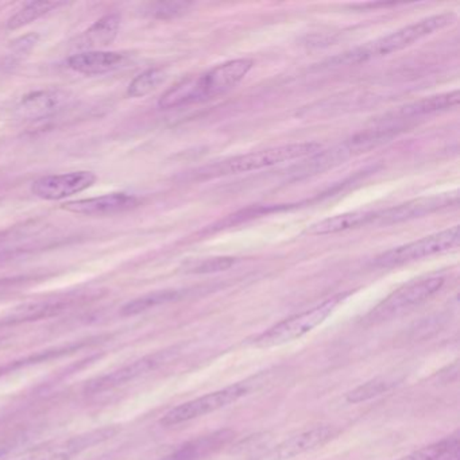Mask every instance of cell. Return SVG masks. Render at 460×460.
<instances>
[{"instance_id": "cell-17", "label": "cell", "mask_w": 460, "mask_h": 460, "mask_svg": "<svg viewBox=\"0 0 460 460\" xmlns=\"http://www.w3.org/2000/svg\"><path fill=\"white\" fill-rule=\"evenodd\" d=\"M376 212L354 211L347 214L336 215L320 220L314 225L309 226L306 233L309 235H330V234L343 233V231L354 230L376 222Z\"/></svg>"}, {"instance_id": "cell-12", "label": "cell", "mask_w": 460, "mask_h": 460, "mask_svg": "<svg viewBox=\"0 0 460 460\" xmlns=\"http://www.w3.org/2000/svg\"><path fill=\"white\" fill-rule=\"evenodd\" d=\"M452 203H457V196L451 195L432 196V198H421L417 200L408 201L405 204L393 207L386 211L376 212V225H395V223L406 222V220L422 217L432 212L447 208Z\"/></svg>"}, {"instance_id": "cell-24", "label": "cell", "mask_w": 460, "mask_h": 460, "mask_svg": "<svg viewBox=\"0 0 460 460\" xmlns=\"http://www.w3.org/2000/svg\"><path fill=\"white\" fill-rule=\"evenodd\" d=\"M40 36L37 33L28 34V36L21 37L17 41L10 45L6 56H4V66H17L21 61L25 60L26 56L31 52L39 44Z\"/></svg>"}, {"instance_id": "cell-26", "label": "cell", "mask_w": 460, "mask_h": 460, "mask_svg": "<svg viewBox=\"0 0 460 460\" xmlns=\"http://www.w3.org/2000/svg\"><path fill=\"white\" fill-rule=\"evenodd\" d=\"M235 263V258L231 257H215L201 260L200 262L193 263L190 268V273L209 274L219 273V271L228 270Z\"/></svg>"}, {"instance_id": "cell-15", "label": "cell", "mask_w": 460, "mask_h": 460, "mask_svg": "<svg viewBox=\"0 0 460 460\" xmlns=\"http://www.w3.org/2000/svg\"><path fill=\"white\" fill-rule=\"evenodd\" d=\"M128 64V56L119 52H91L77 53L68 58V66L77 74L95 76L117 71Z\"/></svg>"}, {"instance_id": "cell-4", "label": "cell", "mask_w": 460, "mask_h": 460, "mask_svg": "<svg viewBox=\"0 0 460 460\" xmlns=\"http://www.w3.org/2000/svg\"><path fill=\"white\" fill-rule=\"evenodd\" d=\"M346 296L347 293L333 296L314 308L301 312L289 319L282 320L279 324L273 325L265 332L258 335L252 344L260 349H270V347L282 346V344L289 343L296 339L303 338L304 335L324 323L335 311L336 306L346 298Z\"/></svg>"}, {"instance_id": "cell-20", "label": "cell", "mask_w": 460, "mask_h": 460, "mask_svg": "<svg viewBox=\"0 0 460 460\" xmlns=\"http://www.w3.org/2000/svg\"><path fill=\"white\" fill-rule=\"evenodd\" d=\"M64 2H31L20 10L17 14L13 15L7 22L9 31H18L23 26L31 25L34 21L40 20L44 15L55 12L58 7L64 6Z\"/></svg>"}, {"instance_id": "cell-2", "label": "cell", "mask_w": 460, "mask_h": 460, "mask_svg": "<svg viewBox=\"0 0 460 460\" xmlns=\"http://www.w3.org/2000/svg\"><path fill=\"white\" fill-rule=\"evenodd\" d=\"M456 14L452 12L441 13V14L424 18L419 22L411 23V25L393 31L389 36L368 42V44L363 45V47L358 48L352 52L344 53L341 58L332 60V63H335L336 66L358 64L400 52V50L413 45L414 42H419L420 40L425 39V37L430 36L436 31L448 28L456 21Z\"/></svg>"}, {"instance_id": "cell-3", "label": "cell", "mask_w": 460, "mask_h": 460, "mask_svg": "<svg viewBox=\"0 0 460 460\" xmlns=\"http://www.w3.org/2000/svg\"><path fill=\"white\" fill-rule=\"evenodd\" d=\"M322 147L319 142H300V144L269 147V149L236 155V157L230 158V160L206 166V168L201 169L199 176L201 179H215V177L260 171V169L270 168V166L288 163V161L316 155L322 150Z\"/></svg>"}, {"instance_id": "cell-29", "label": "cell", "mask_w": 460, "mask_h": 460, "mask_svg": "<svg viewBox=\"0 0 460 460\" xmlns=\"http://www.w3.org/2000/svg\"><path fill=\"white\" fill-rule=\"evenodd\" d=\"M4 447L0 446V454H4Z\"/></svg>"}, {"instance_id": "cell-16", "label": "cell", "mask_w": 460, "mask_h": 460, "mask_svg": "<svg viewBox=\"0 0 460 460\" xmlns=\"http://www.w3.org/2000/svg\"><path fill=\"white\" fill-rule=\"evenodd\" d=\"M120 28V15L114 14L104 15L101 20L96 21L90 29L84 31L77 39V49L88 50L101 49V48L109 47L117 39L118 31Z\"/></svg>"}, {"instance_id": "cell-1", "label": "cell", "mask_w": 460, "mask_h": 460, "mask_svg": "<svg viewBox=\"0 0 460 460\" xmlns=\"http://www.w3.org/2000/svg\"><path fill=\"white\" fill-rule=\"evenodd\" d=\"M252 60L239 58L220 64L204 74L195 77H188L166 91L158 106L163 110L203 103L225 95L235 88L252 71Z\"/></svg>"}, {"instance_id": "cell-21", "label": "cell", "mask_w": 460, "mask_h": 460, "mask_svg": "<svg viewBox=\"0 0 460 460\" xmlns=\"http://www.w3.org/2000/svg\"><path fill=\"white\" fill-rule=\"evenodd\" d=\"M398 384L397 379L393 376H376L360 386L355 387L351 392L347 393L346 400L349 403H360L365 401L373 400L385 393L392 390Z\"/></svg>"}, {"instance_id": "cell-23", "label": "cell", "mask_w": 460, "mask_h": 460, "mask_svg": "<svg viewBox=\"0 0 460 460\" xmlns=\"http://www.w3.org/2000/svg\"><path fill=\"white\" fill-rule=\"evenodd\" d=\"M180 297V293L177 290H160V292L149 293V295L142 296V297L136 298L123 306L122 314L126 316L131 314H138L141 312L147 311V309L155 308V306L163 305V304L171 303V301L177 300Z\"/></svg>"}, {"instance_id": "cell-8", "label": "cell", "mask_w": 460, "mask_h": 460, "mask_svg": "<svg viewBox=\"0 0 460 460\" xmlns=\"http://www.w3.org/2000/svg\"><path fill=\"white\" fill-rule=\"evenodd\" d=\"M117 433L115 428H103V429L93 430L84 435L75 436L68 440L58 441V443L47 444L28 452L23 456L15 460H72L85 449L112 438Z\"/></svg>"}, {"instance_id": "cell-11", "label": "cell", "mask_w": 460, "mask_h": 460, "mask_svg": "<svg viewBox=\"0 0 460 460\" xmlns=\"http://www.w3.org/2000/svg\"><path fill=\"white\" fill-rule=\"evenodd\" d=\"M69 99L71 98L66 91L56 88L34 91L21 99L15 107V114L20 119L29 122L48 119L63 111L68 106Z\"/></svg>"}, {"instance_id": "cell-9", "label": "cell", "mask_w": 460, "mask_h": 460, "mask_svg": "<svg viewBox=\"0 0 460 460\" xmlns=\"http://www.w3.org/2000/svg\"><path fill=\"white\" fill-rule=\"evenodd\" d=\"M96 180H98L96 174L87 171L52 174L34 181L31 185V192L42 200H63L93 187Z\"/></svg>"}, {"instance_id": "cell-10", "label": "cell", "mask_w": 460, "mask_h": 460, "mask_svg": "<svg viewBox=\"0 0 460 460\" xmlns=\"http://www.w3.org/2000/svg\"><path fill=\"white\" fill-rule=\"evenodd\" d=\"M172 357H173L172 349L147 355V357L136 360L130 365L123 366L119 370L112 371V373L106 374V376H99L95 381H91L85 387V392L90 393V394H98V393L109 392V390L115 389V387L122 386L128 382L134 381V379L155 370L164 363L168 362Z\"/></svg>"}, {"instance_id": "cell-25", "label": "cell", "mask_w": 460, "mask_h": 460, "mask_svg": "<svg viewBox=\"0 0 460 460\" xmlns=\"http://www.w3.org/2000/svg\"><path fill=\"white\" fill-rule=\"evenodd\" d=\"M190 7L188 2H157L147 6V14L155 20H173L187 14Z\"/></svg>"}, {"instance_id": "cell-14", "label": "cell", "mask_w": 460, "mask_h": 460, "mask_svg": "<svg viewBox=\"0 0 460 460\" xmlns=\"http://www.w3.org/2000/svg\"><path fill=\"white\" fill-rule=\"evenodd\" d=\"M336 435H338V429L332 425H319V427L311 428V429L304 430V432L282 441L271 452L269 460L293 459V457L300 456V455L312 451L317 447L324 446L325 443L332 440Z\"/></svg>"}, {"instance_id": "cell-13", "label": "cell", "mask_w": 460, "mask_h": 460, "mask_svg": "<svg viewBox=\"0 0 460 460\" xmlns=\"http://www.w3.org/2000/svg\"><path fill=\"white\" fill-rule=\"evenodd\" d=\"M138 198L128 193H110L98 198L83 199V200L69 201L63 209L71 214L85 215V217H109V215L122 214L138 206Z\"/></svg>"}, {"instance_id": "cell-18", "label": "cell", "mask_w": 460, "mask_h": 460, "mask_svg": "<svg viewBox=\"0 0 460 460\" xmlns=\"http://www.w3.org/2000/svg\"><path fill=\"white\" fill-rule=\"evenodd\" d=\"M71 304V301L61 300V298L25 304V305L17 306L14 311L10 312L4 317V324H20V323L34 322V320L58 316L61 312L68 309Z\"/></svg>"}, {"instance_id": "cell-27", "label": "cell", "mask_w": 460, "mask_h": 460, "mask_svg": "<svg viewBox=\"0 0 460 460\" xmlns=\"http://www.w3.org/2000/svg\"><path fill=\"white\" fill-rule=\"evenodd\" d=\"M456 443V440H443L440 443L424 447L419 451L411 452V454L406 455V456L398 460H438L451 449L452 444Z\"/></svg>"}, {"instance_id": "cell-7", "label": "cell", "mask_w": 460, "mask_h": 460, "mask_svg": "<svg viewBox=\"0 0 460 460\" xmlns=\"http://www.w3.org/2000/svg\"><path fill=\"white\" fill-rule=\"evenodd\" d=\"M247 393H249V385L243 384V382L231 385V386L225 387V389L217 390V392L208 393V394L201 395V397L171 409L161 419V424L164 427H173V425L182 424V422L207 416V414L214 413L219 409L236 402V401L244 397Z\"/></svg>"}, {"instance_id": "cell-19", "label": "cell", "mask_w": 460, "mask_h": 460, "mask_svg": "<svg viewBox=\"0 0 460 460\" xmlns=\"http://www.w3.org/2000/svg\"><path fill=\"white\" fill-rule=\"evenodd\" d=\"M460 93L455 90L451 93H441V95L430 96L421 101L414 102L402 107L398 114L403 118L422 117V115L435 114V112L447 111L455 109L459 104Z\"/></svg>"}, {"instance_id": "cell-6", "label": "cell", "mask_w": 460, "mask_h": 460, "mask_svg": "<svg viewBox=\"0 0 460 460\" xmlns=\"http://www.w3.org/2000/svg\"><path fill=\"white\" fill-rule=\"evenodd\" d=\"M459 226H454L441 233L425 236V238L411 242L403 246L394 247V249L378 255L374 263L378 268H395V266L405 265V263L414 262L422 258L451 252L459 246Z\"/></svg>"}, {"instance_id": "cell-28", "label": "cell", "mask_w": 460, "mask_h": 460, "mask_svg": "<svg viewBox=\"0 0 460 460\" xmlns=\"http://www.w3.org/2000/svg\"><path fill=\"white\" fill-rule=\"evenodd\" d=\"M21 282H22V279H0V293L6 292V290L18 287Z\"/></svg>"}, {"instance_id": "cell-22", "label": "cell", "mask_w": 460, "mask_h": 460, "mask_svg": "<svg viewBox=\"0 0 460 460\" xmlns=\"http://www.w3.org/2000/svg\"><path fill=\"white\" fill-rule=\"evenodd\" d=\"M168 77V72L163 66L147 69L137 76L128 85V93L131 98H144L157 90Z\"/></svg>"}, {"instance_id": "cell-5", "label": "cell", "mask_w": 460, "mask_h": 460, "mask_svg": "<svg viewBox=\"0 0 460 460\" xmlns=\"http://www.w3.org/2000/svg\"><path fill=\"white\" fill-rule=\"evenodd\" d=\"M444 285L443 276H430L425 279H414L395 290L394 293L385 298L366 316L368 324H378L394 319L405 314L409 309L432 297Z\"/></svg>"}]
</instances>
